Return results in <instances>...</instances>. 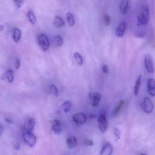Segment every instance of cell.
Here are the masks:
<instances>
[{"label": "cell", "mask_w": 155, "mask_h": 155, "mask_svg": "<svg viewBox=\"0 0 155 155\" xmlns=\"http://www.w3.org/2000/svg\"><path fill=\"white\" fill-rule=\"evenodd\" d=\"M99 129L102 133H105L108 128V122L105 112H102L98 119Z\"/></svg>", "instance_id": "6da1fadb"}, {"label": "cell", "mask_w": 155, "mask_h": 155, "mask_svg": "<svg viewBox=\"0 0 155 155\" xmlns=\"http://www.w3.org/2000/svg\"><path fill=\"white\" fill-rule=\"evenodd\" d=\"M37 41L43 50L47 51L49 48L50 43L48 38L44 34H40L37 36Z\"/></svg>", "instance_id": "7a4b0ae2"}, {"label": "cell", "mask_w": 155, "mask_h": 155, "mask_svg": "<svg viewBox=\"0 0 155 155\" xmlns=\"http://www.w3.org/2000/svg\"><path fill=\"white\" fill-rule=\"evenodd\" d=\"M23 138L30 147H33L37 142V138L32 132L25 131L23 134Z\"/></svg>", "instance_id": "3957f363"}, {"label": "cell", "mask_w": 155, "mask_h": 155, "mask_svg": "<svg viewBox=\"0 0 155 155\" xmlns=\"http://www.w3.org/2000/svg\"><path fill=\"white\" fill-rule=\"evenodd\" d=\"M150 18L149 9L145 7L142 10L141 14L137 17V20L140 24L141 25H146L148 24Z\"/></svg>", "instance_id": "277c9868"}, {"label": "cell", "mask_w": 155, "mask_h": 155, "mask_svg": "<svg viewBox=\"0 0 155 155\" xmlns=\"http://www.w3.org/2000/svg\"><path fill=\"white\" fill-rule=\"evenodd\" d=\"M142 109L146 113L152 112L154 109V105L151 100L148 97H145L143 100L142 104Z\"/></svg>", "instance_id": "5b68a950"}, {"label": "cell", "mask_w": 155, "mask_h": 155, "mask_svg": "<svg viewBox=\"0 0 155 155\" xmlns=\"http://www.w3.org/2000/svg\"><path fill=\"white\" fill-rule=\"evenodd\" d=\"M72 120L77 125H81L86 123L87 119L85 114L81 112L74 114L72 117Z\"/></svg>", "instance_id": "8992f818"}, {"label": "cell", "mask_w": 155, "mask_h": 155, "mask_svg": "<svg viewBox=\"0 0 155 155\" xmlns=\"http://www.w3.org/2000/svg\"><path fill=\"white\" fill-rule=\"evenodd\" d=\"M51 124V130L56 135H60L61 133L62 130V125L61 123L58 120H50Z\"/></svg>", "instance_id": "52a82bcc"}, {"label": "cell", "mask_w": 155, "mask_h": 155, "mask_svg": "<svg viewBox=\"0 0 155 155\" xmlns=\"http://www.w3.org/2000/svg\"><path fill=\"white\" fill-rule=\"evenodd\" d=\"M89 97L91 100L92 106L98 107L101 99V95L97 92H92L89 94Z\"/></svg>", "instance_id": "ba28073f"}, {"label": "cell", "mask_w": 155, "mask_h": 155, "mask_svg": "<svg viewBox=\"0 0 155 155\" xmlns=\"http://www.w3.org/2000/svg\"><path fill=\"white\" fill-rule=\"evenodd\" d=\"M145 66L147 71L149 73H152L154 72V64L152 57L150 54H147L145 57Z\"/></svg>", "instance_id": "9c48e42d"}, {"label": "cell", "mask_w": 155, "mask_h": 155, "mask_svg": "<svg viewBox=\"0 0 155 155\" xmlns=\"http://www.w3.org/2000/svg\"><path fill=\"white\" fill-rule=\"evenodd\" d=\"M35 121L32 118H29L26 120L24 124V128L25 131L32 132L34 128Z\"/></svg>", "instance_id": "30bf717a"}, {"label": "cell", "mask_w": 155, "mask_h": 155, "mask_svg": "<svg viewBox=\"0 0 155 155\" xmlns=\"http://www.w3.org/2000/svg\"><path fill=\"white\" fill-rule=\"evenodd\" d=\"M126 29V23L123 22L118 26L116 31V36L118 37H123Z\"/></svg>", "instance_id": "8fae6325"}, {"label": "cell", "mask_w": 155, "mask_h": 155, "mask_svg": "<svg viewBox=\"0 0 155 155\" xmlns=\"http://www.w3.org/2000/svg\"><path fill=\"white\" fill-rule=\"evenodd\" d=\"M113 151L112 145L109 142L106 143L101 151V155H111Z\"/></svg>", "instance_id": "7c38bea8"}, {"label": "cell", "mask_w": 155, "mask_h": 155, "mask_svg": "<svg viewBox=\"0 0 155 155\" xmlns=\"http://www.w3.org/2000/svg\"><path fill=\"white\" fill-rule=\"evenodd\" d=\"M147 90L149 94L152 97L155 96V81L152 78L148 79L147 81Z\"/></svg>", "instance_id": "4fadbf2b"}, {"label": "cell", "mask_w": 155, "mask_h": 155, "mask_svg": "<svg viewBox=\"0 0 155 155\" xmlns=\"http://www.w3.org/2000/svg\"><path fill=\"white\" fill-rule=\"evenodd\" d=\"M129 1L123 0L120 4V12L122 15H124L127 13L128 8Z\"/></svg>", "instance_id": "5bb4252c"}, {"label": "cell", "mask_w": 155, "mask_h": 155, "mask_svg": "<svg viewBox=\"0 0 155 155\" xmlns=\"http://www.w3.org/2000/svg\"><path fill=\"white\" fill-rule=\"evenodd\" d=\"M12 38L16 43H18L20 41L22 37V32L19 29L15 28L12 31Z\"/></svg>", "instance_id": "9a60e30c"}, {"label": "cell", "mask_w": 155, "mask_h": 155, "mask_svg": "<svg viewBox=\"0 0 155 155\" xmlns=\"http://www.w3.org/2000/svg\"><path fill=\"white\" fill-rule=\"evenodd\" d=\"M52 43L54 47H60L63 44V40L61 36L56 35L53 38Z\"/></svg>", "instance_id": "2e32d148"}, {"label": "cell", "mask_w": 155, "mask_h": 155, "mask_svg": "<svg viewBox=\"0 0 155 155\" xmlns=\"http://www.w3.org/2000/svg\"><path fill=\"white\" fill-rule=\"evenodd\" d=\"M66 144L67 147L69 149H71L75 148L77 144V140L75 136H71L66 140Z\"/></svg>", "instance_id": "e0dca14e"}, {"label": "cell", "mask_w": 155, "mask_h": 155, "mask_svg": "<svg viewBox=\"0 0 155 155\" xmlns=\"http://www.w3.org/2000/svg\"><path fill=\"white\" fill-rule=\"evenodd\" d=\"M54 25L57 27H61L65 26V23L64 20L62 18H61L60 17L56 16L55 17Z\"/></svg>", "instance_id": "ac0fdd59"}, {"label": "cell", "mask_w": 155, "mask_h": 155, "mask_svg": "<svg viewBox=\"0 0 155 155\" xmlns=\"http://www.w3.org/2000/svg\"><path fill=\"white\" fill-rule=\"evenodd\" d=\"M141 77H142L140 75L137 78L136 82L134 87V94L136 96H137L138 95V94L140 87L141 82Z\"/></svg>", "instance_id": "d6986e66"}, {"label": "cell", "mask_w": 155, "mask_h": 155, "mask_svg": "<svg viewBox=\"0 0 155 155\" xmlns=\"http://www.w3.org/2000/svg\"><path fill=\"white\" fill-rule=\"evenodd\" d=\"M66 19L68 22V24L70 27L74 26L75 24V20H74V17L73 14L70 12H68L66 14Z\"/></svg>", "instance_id": "ffe728a7"}, {"label": "cell", "mask_w": 155, "mask_h": 155, "mask_svg": "<svg viewBox=\"0 0 155 155\" xmlns=\"http://www.w3.org/2000/svg\"><path fill=\"white\" fill-rule=\"evenodd\" d=\"M71 107V103L69 102V101H66V102H65L62 104V105H61V107L65 112L67 113L68 112H69Z\"/></svg>", "instance_id": "44dd1931"}, {"label": "cell", "mask_w": 155, "mask_h": 155, "mask_svg": "<svg viewBox=\"0 0 155 155\" xmlns=\"http://www.w3.org/2000/svg\"><path fill=\"white\" fill-rule=\"evenodd\" d=\"M74 57L76 60V62L78 65L80 66H82L83 64V57L81 56L79 53H74Z\"/></svg>", "instance_id": "7402d4cb"}, {"label": "cell", "mask_w": 155, "mask_h": 155, "mask_svg": "<svg viewBox=\"0 0 155 155\" xmlns=\"http://www.w3.org/2000/svg\"><path fill=\"white\" fill-rule=\"evenodd\" d=\"M27 17L29 20L30 21L31 24L34 25L36 22V18L34 13L32 11H29L27 13Z\"/></svg>", "instance_id": "603a6c76"}, {"label": "cell", "mask_w": 155, "mask_h": 155, "mask_svg": "<svg viewBox=\"0 0 155 155\" xmlns=\"http://www.w3.org/2000/svg\"><path fill=\"white\" fill-rule=\"evenodd\" d=\"M6 77L7 78V80H8V82L9 83L12 82L13 80H14V72H13V71L8 70L6 71Z\"/></svg>", "instance_id": "cb8c5ba5"}, {"label": "cell", "mask_w": 155, "mask_h": 155, "mask_svg": "<svg viewBox=\"0 0 155 155\" xmlns=\"http://www.w3.org/2000/svg\"><path fill=\"white\" fill-rule=\"evenodd\" d=\"M124 103L125 101H124V100H122V101H120L118 106H117V107L115 108L114 110V115H116L118 114L119 112L120 111L121 109H122V107L123 106Z\"/></svg>", "instance_id": "d4e9b609"}, {"label": "cell", "mask_w": 155, "mask_h": 155, "mask_svg": "<svg viewBox=\"0 0 155 155\" xmlns=\"http://www.w3.org/2000/svg\"><path fill=\"white\" fill-rule=\"evenodd\" d=\"M50 89L51 93L54 96L56 97H58V91L57 87L54 85L51 84L50 86Z\"/></svg>", "instance_id": "484cf974"}, {"label": "cell", "mask_w": 155, "mask_h": 155, "mask_svg": "<svg viewBox=\"0 0 155 155\" xmlns=\"http://www.w3.org/2000/svg\"><path fill=\"white\" fill-rule=\"evenodd\" d=\"M113 133L115 137V140L118 141V140H120V135H121L120 130L117 128H114L113 129Z\"/></svg>", "instance_id": "4316f807"}, {"label": "cell", "mask_w": 155, "mask_h": 155, "mask_svg": "<svg viewBox=\"0 0 155 155\" xmlns=\"http://www.w3.org/2000/svg\"><path fill=\"white\" fill-rule=\"evenodd\" d=\"M104 22H105V24L106 26H109L110 22H111V18H110V16L107 14H106L104 16Z\"/></svg>", "instance_id": "83f0119b"}, {"label": "cell", "mask_w": 155, "mask_h": 155, "mask_svg": "<svg viewBox=\"0 0 155 155\" xmlns=\"http://www.w3.org/2000/svg\"><path fill=\"white\" fill-rule=\"evenodd\" d=\"M14 2L17 8H20L24 3V1L22 0H15L14 1Z\"/></svg>", "instance_id": "f1b7e54d"}, {"label": "cell", "mask_w": 155, "mask_h": 155, "mask_svg": "<svg viewBox=\"0 0 155 155\" xmlns=\"http://www.w3.org/2000/svg\"><path fill=\"white\" fill-rule=\"evenodd\" d=\"M85 144L88 146H92L94 145V143L93 141L91 140H89L88 139H86L84 141Z\"/></svg>", "instance_id": "f546056e"}, {"label": "cell", "mask_w": 155, "mask_h": 155, "mask_svg": "<svg viewBox=\"0 0 155 155\" xmlns=\"http://www.w3.org/2000/svg\"><path fill=\"white\" fill-rule=\"evenodd\" d=\"M102 69L104 73H106V74H107L108 73V67L107 65H103L102 67Z\"/></svg>", "instance_id": "4dcf8cb0"}, {"label": "cell", "mask_w": 155, "mask_h": 155, "mask_svg": "<svg viewBox=\"0 0 155 155\" xmlns=\"http://www.w3.org/2000/svg\"><path fill=\"white\" fill-rule=\"evenodd\" d=\"M20 65H21L20 60L18 58H17L16 60V66H15V67H16L17 69H19L20 66Z\"/></svg>", "instance_id": "1f68e13d"}, {"label": "cell", "mask_w": 155, "mask_h": 155, "mask_svg": "<svg viewBox=\"0 0 155 155\" xmlns=\"http://www.w3.org/2000/svg\"><path fill=\"white\" fill-rule=\"evenodd\" d=\"M5 120L6 123H8L9 124H12L13 123V121L9 118H5Z\"/></svg>", "instance_id": "d6a6232c"}, {"label": "cell", "mask_w": 155, "mask_h": 155, "mask_svg": "<svg viewBox=\"0 0 155 155\" xmlns=\"http://www.w3.org/2000/svg\"><path fill=\"white\" fill-rule=\"evenodd\" d=\"M3 131V127L2 125L0 124V136L2 134Z\"/></svg>", "instance_id": "836d02e7"}, {"label": "cell", "mask_w": 155, "mask_h": 155, "mask_svg": "<svg viewBox=\"0 0 155 155\" xmlns=\"http://www.w3.org/2000/svg\"><path fill=\"white\" fill-rule=\"evenodd\" d=\"M4 29V27L3 25H0V31H2Z\"/></svg>", "instance_id": "e575fe53"}, {"label": "cell", "mask_w": 155, "mask_h": 155, "mask_svg": "<svg viewBox=\"0 0 155 155\" xmlns=\"http://www.w3.org/2000/svg\"><path fill=\"white\" fill-rule=\"evenodd\" d=\"M141 155H146V154H141Z\"/></svg>", "instance_id": "d590c367"}]
</instances>
